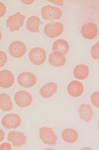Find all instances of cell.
<instances>
[{"label": "cell", "mask_w": 99, "mask_h": 150, "mask_svg": "<svg viewBox=\"0 0 99 150\" xmlns=\"http://www.w3.org/2000/svg\"><path fill=\"white\" fill-rule=\"evenodd\" d=\"M9 54L13 58H21L27 51L26 45L21 41H14L9 45Z\"/></svg>", "instance_id": "obj_9"}, {"label": "cell", "mask_w": 99, "mask_h": 150, "mask_svg": "<svg viewBox=\"0 0 99 150\" xmlns=\"http://www.w3.org/2000/svg\"><path fill=\"white\" fill-rule=\"evenodd\" d=\"M14 100L19 108H28V106L31 105V103L33 101V98H32L31 93H28V91H20L15 93Z\"/></svg>", "instance_id": "obj_5"}, {"label": "cell", "mask_w": 99, "mask_h": 150, "mask_svg": "<svg viewBox=\"0 0 99 150\" xmlns=\"http://www.w3.org/2000/svg\"><path fill=\"white\" fill-rule=\"evenodd\" d=\"M62 10L52 5H46L42 8V16L45 20H58L62 17Z\"/></svg>", "instance_id": "obj_3"}, {"label": "cell", "mask_w": 99, "mask_h": 150, "mask_svg": "<svg viewBox=\"0 0 99 150\" xmlns=\"http://www.w3.org/2000/svg\"><path fill=\"white\" fill-rule=\"evenodd\" d=\"M40 138L46 145H55L58 141V136L51 127L40 128Z\"/></svg>", "instance_id": "obj_1"}, {"label": "cell", "mask_w": 99, "mask_h": 150, "mask_svg": "<svg viewBox=\"0 0 99 150\" xmlns=\"http://www.w3.org/2000/svg\"><path fill=\"white\" fill-rule=\"evenodd\" d=\"M34 2H35L34 0H29V1H28V0H22V3H24V4H26V5L33 4Z\"/></svg>", "instance_id": "obj_27"}, {"label": "cell", "mask_w": 99, "mask_h": 150, "mask_svg": "<svg viewBox=\"0 0 99 150\" xmlns=\"http://www.w3.org/2000/svg\"><path fill=\"white\" fill-rule=\"evenodd\" d=\"M14 83V76L8 70H2L0 72V86L8 88Z\"/></svg>", "instance_id": "obj_13"}, {"label": "cell", "mask_w": 99, "mask_h": 150, "mask_svg": "<svg viewBox=\"0 0 99 150\" xmlns=\"http://www.w3.org/2000/svg\"><path fill=\"white\" fill-rule=\"evenodd\" d=\"M7 62V56L3 52V51H0V67H3Z\"/></svg>", "instance_id": "obj_24"}, {"label": "cell", "mask_w": 99, "mask_h": 150, "mask_svg": "<svg viewBox=\"0 0 99 150\" xmlns=\"http://www.w3.org/2000/svg\"><path fill=\"white\" fill-rule=\"evenodd\" d=\"M26 28L28 31L32 33H38L40 30V19L37 16L29 17L26 23Z\"/></svg>", "instance_id": "obj_21"}, {"label": "cell", "mask_w": 99, "mask_h": 150, "mask_svg": "<svg viewBox=\"0 0 99 150\" xmlns=\"http://www.w3.org/2000/svg\"><path fill=\"white\" fill-rule=\"evenodd\" d=\"M97 126H98V129H99V119H98V125Z\"/></svg>", "instance_id": "obj_31"}, {"label": "cell", "mask_w": 99, "mask_h": 150, "mask_svg": "<svg viewBox=\"0 0 99 150\" xmlns=\"http://www.w3.org/2000/svg\"><path fill=\"white\" fill-rule=\"evenodd\" d=\"M63 31V25L60 22H50L44 28L46 36L49 38H55L60 36Z\"/></svg>", "instance_id": "obj_7"}, {"label": "cell", "mask_w": 99, "mask_h": 150, "mask_svg": "<svg viewBox=\"0 0 99 150\" xmlns=\"http://www.w3.org/2000/svg\"><path fill=\"white\" fill-rule=\"evenodd\" d=\"M53 51L54 52H60L62 54H67L70 51V44L63 39H59L54 42L53 45Z\"/></svg>", "instance_id": "obj_19"}, {"label": "cell", "mask_w": 99, "mask_h": 150, "mask_svg": "<svg viewBox=\"0 0 99 150\" xmlns=\"http://www.w3.org/2000/svg\"><path fill=\"white\" fill-rule=\"evenodd\" d=\"M67 62L65 56L60 52H53L49 56V63L53 67H62Z\"/></svg>", "instance_id": "obj_15"}, {"label": "cell", "mask_w": 99, "mask_h": 150, "mask_svg": "<svg viewBox=\"0 0 99 150\" xmlns=\"http://www.w3.org/2000/svg\"><path fill=\"white\" fill-rule=\"evenodd\" d=\"M57 91H58L57 83H55L54 82H50V83H45V85L41 88L40 95L44 98H50L55 95Z\"/></svg>", "instance_id": "obj_14"}, {"label": "cell", "mask_w": 99, "mask_h": 150, "mask_svg": "<svg viewBox=\"0 0 99 150\" xmlns=\"http://www.w3.org/2000/svg\"><path fill=\"white\" fill-rule=\"evenodd\" d=\"M50 2H52V3H55V4H58V5H63L62 1H55V0H51Z\"/></svg>", "instance_id": "obj_28"}, {"label": "cell", "mask_w": 99, "mask_h": 150, "mask_svg": "<svg viewBox=\"0 0 99 150\" xmlns=\"http://www.w3.org/2000/svg\"><path fill=\"white\" fill-rule=\"evenodd\" d=\"M1 123L5 128L15 129L21 125V117L16 113H10L2 118Z\"/></svg>", "instance_id": "obj_8"}, {"label": "cell", "mask_w": 99, "mask_h": 150, "mask_svg": "<svg viewBox=\"0 0 99 150\" xmlns=\"http://www.w3.org/2000/svg\"><path fill=\"white\" fill-rule=\"evenodd\" d=\"M90 100H91V103H92L95 108H99V91H94V93L90 96Z\"/></svg>", "instance_id": "obj_23"}, {"label": "cell", "mask_w": 99, "mask_h": 150, "mask_svg": "<svg viewBox=\"0 0 99 150\" xmlns=\"http://www.w3.org/2000/svg\"><path fill=\"white\" fill-rule=\"evenodd\" d=\"M6 13V8L3 2H0V17H3Z\"/></svg>", "instance_id": "obj_25"}, {"label": "cell", "mask_w": 99, "mask_h": 150, "mask_svg": "<svg viewBox=\"0 0 99 150\" xmlns=\"http://www.w3.org/2000/svg\"><path fill=\"white\" fill-rule=\"evenodd\" d=\"M4 139V131L0 130V141H3Z\"/></svg>", "instance_id": "obj_29"}, {"label": "cell", "mask_w": 99, "mask_h": 150, "mask_svg": "<svg viewBox=\"0 0 99 150\" xmlns=\"http://www.w3.org/2000/svg\"><path fill=\"white\" fill-rule=\"evenodd\" d=\"M73 76H74L75 79H77L79 81L85 80L89 76V68L83 64L77 65V67L73 69Z\"/></svg>", "instance_id": "obj_17"}, {"label": "cell", "mask_w": 99, "mask_h": 150, "mask_svg": "<svg viewBox=\"0 0 99 150\" xmlns=\"http://www.w3.org/2000/svg\"><path fill=\"white\" fill-rule=\"evenodd\" d=\"M90 54L94 60H99V43H96L91 47Z\"/></svg>", "instance_id": "obj_22"}, {"label": "cell", "mask_w": 99, "mask_h": 150, "mask_svg": "<svg viewBox=\"0 0 99 150\" xmlns=\"http://www.w3.org/2000/svg\"><path fill=\"white\" fill-rule=\"evenodd\" d=\"M46 52L42 48H33L29 53V60L31 61L32 64L40 66L43 65L46 62Z\"/></svg>", "instance_id": "obj_6"}, {"label": "cell", "mask_w": 99, "mask_h": 150, "mask_svg": "<svg viewBox=\"0 0 99 150\" xmlns=\"http://www.w3.org/2000/svg\"><path fill=\"white\" fill-rule=\"evenodd\" d=\"M0 149L1 150H11L12 146L10 143H2L1 145H0Z\"/></svg>", "instance_id": "obj_26"}, {"label": "cell", "mask_w": 99, "mask_h": 150, "mask_svg": "<svg viewBox=\"0 0 99 150\" xmlns=\"http://www.w3.org/2000/svg\"><path fill=\"white\" fill-rule=\"evenodd\" d=\"M62 138L67 143H74L78 139V133L73 128H65L62 132Z\"/></svg>", "instance_id": "obj_18"}, {"label": "cell", "mask_w": 99, "mask_h": 150, "mask_svg": "<svg viewBox=\"0 0 99 150\" xmlns=\"http://www.w3.org/2000/svg\"><path fill=\"white\" fill-rule=\"evenodd\" d=\"M0 108L3 111H10L13 108V103L11 98L6 93L0 95Z\"/></svg>", "instance_id": "obj_20"}, {"label": "cell", "mask_w": 99, "mask_h": 150, "mask_svg": "<svg viewBox=\"0 0 99 150\" xmlns=\"http://www.w3.org/2000/svg\"><path fill=\"white\" fill-rule=\"evenodd\" d=\"M24 20H25L24 15L21 14L20 12H17V13L8 17V19L6 21V25L9 28L10 31H17V30H19L23 26Z\"/></svg>", "instance_id": "obj_2"}, {"label": "cell", "mask_w": 99, "mask_h": 150, "mask_svg": "<svg viewBox=\"0 0 99 150\" xmlns=\"http://www.w3.org/2000/svg\"><path fill=\"white\" fill-rule=\"evenodd\" d=\"M7 139L9 140V142H11L12 145L16 147L25 145V143L27 141L26 135L23 132H18V131H10L8 136H7Z\"/></svg>", "instance_id": "obj_11"}, {"label": "cell", "mask_w": 99, "mask_h": 150, "mask_svg": "<svg viewBox=\"0 0 99 150\" xmlns=\"http://www.w3.org/2000/svg\"><path fill=\"white\" fill-rule=\"evenodd\" d=\"M84 91V86L78 81H72L67 85V93L72 98H79Z\"/></svg>", "instance_id": "obj_12"}, {"label": "cell", "mask_w": 99, "mask_h": 150, "mask_svg": "<svg viewBox=\"0 0 99 150\" xmlns=\"http://www.w3.org/2000/svg\"><path fill=\"white\" fill-rule=\"evenodd\" d=\"M36 76L32 73H22L18 76V83L23 88H32L36 85Z\"/></svg>", "instance_id": "obj_10"}, {"label": "cell", "mask_w": 99, "mask_h": 150, "mask_svg": "<svg viewBox=\"0 0 99 150\" xmlns=\"http://www.w3.org/2000/svg\"><path fill=\"white\" fill-rule=\"evenodd\" d=\"M98 26L93 22H87L81 26L80 32L83 38L87 40H92L98 35Z\"/></svg>", "instance_id": "obj_4"}, {"label": "cell", "mask_w": 99, "mask_h": 150, "mask_svg": "<svg viewBox=\"0 0 99 150\" xmlns=\"http://www.w3.org/2000/svg\"><path fill=\"white\" fill-rule=\"evenodd\" d=\"M78 113L81 120L90 122L93 118V110L90 105H80L78 108Z\"/></svg>", "instance_id": "obj_16"}, {"label": "cell", "mask_w": 99, "mask_h": 150, "mask_svg": "<svg viewBox=\"0 0 99 150\" xmlns=\"http://www.w3.org/2000/svg\"><path fill=\"white\" fill-rule=\"evenodd\" d=\"M83 149H87V150H92V148H90V147H85V148H83Z\"/></svg>", "instance_id": "obj_30"}]
</instances>
